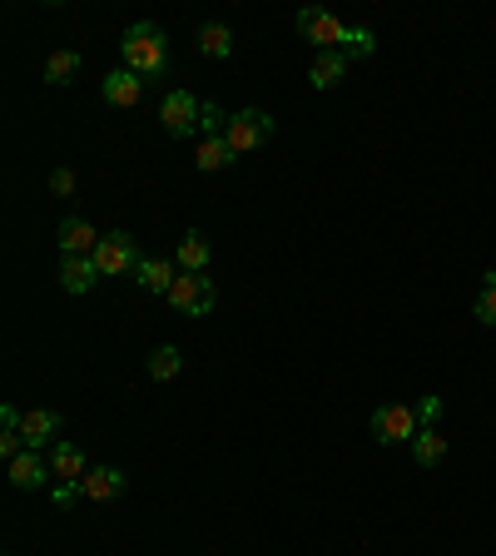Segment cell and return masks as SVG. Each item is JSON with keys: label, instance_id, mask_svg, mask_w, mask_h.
<instances>
[{"label": "cell", "instance_id": "cell-1", "mask_svg": "<svg viewBox=\"0 0 496 556\" xmlns=\"http://www.w3.org/2000/svg\"><path fill=\"white\" fill-rule=\"evenodd\" d=\"M120 55H124V70H134L139 80H159L169 70V40H164V30L154 20H134L124 30Z\"/></svg>", "mask_w": 496, "mask_h": 556}, {"label": "cell", "instance_id": "cell-2", "mask_svg": "<svg viewBox=\"0 0 496 556\" xmlns=\"http://www.w3.org/2000/svg\"><path fill=\"white\" fill-rule=\"evenodd\" d=\"M348 30L353 25H343L333 10H323V5H308V10H298V35L318 50V55H328V50H343L348 45Z\"/></svg>", "mask_w": 496, "mask_h": 556}, {"label": "cell", "instance_id": "cell-3", "mask_svg": "<svg viewBox=\"0 0 496 556\" xmlns=\"http://www.w3.org/2000/svg\"><path fill=\"white\" fill-rule=\"evenodd\" d=\"M214 303H219V288H214L209 274H179L174 288H169V308L184 313V318H204Z\"/></svg>", "mask_w": 496, "mask_h": 556}, {"label": "cell", "instance_id": "cell-4", "mask_svg": "<svg viewBox=\"0 0 496 556\" xmlns=\"http://www.w3.org/2000/svg\"><path fill=\"white\" fill-rule=\"evenodd\" d=\"M224 139H229L234 154H253V149H263V144L273 139V115L258 110V105H248V110H239V115L229 120Z\"/></svg>", "mask_w": 496, "mask_h": 556}, {"label": "cell", "instance_id": "cell-5", "mask_svg": "<svg viewBox=\"0 0 496 556\" xmlns=\"http://www.w3.org/2000/svg\"><path fill=\"white\" fill-rule=\"evenodd\" d=\"M90 259H95V269H100L105 278L134 274V269H139V244H134V234H124V229H110Z\"/></svg>", "mask_w": 496, "mask_h": 556}, {"label": "cell", "instance_id": "cell-6", "mask_svg": "<svg viewBox=\"0 0 496 556\" xmlns=\"http://www.w3.org/2000/svg\"><path fill=\"white\" fill-rule=\"evenodd\" d=\"M417 432H422V422H417V408H407V403H387V408L372 413V437H377L382 447L412 442Z\"/></svg>", "mask_w": 496, "mask_h": 556}, {"label": "cell", "instance_id": "cell-7", "mask_svg": "<svg viewBox=\"0 0 496 556\" xmlns=\"http://www.w3.org/2000/svg\"><path fill=\"white\" fill-rule=\"evenodd\" d=\"M199 115H204V100H194L189 90H169L164 105H159V120H164V130L174 139L199 135Z\"/></svg>", "mask_w": 496, "mask_h": 556}, {"label": "cell", "instance_id": "cell-8", "mask_svg": "<svg viewBox=\"0 0 496 556\" xmlns=\"http://www.w3.org/2000/svg\"><path fill=\"white\" fill-rule=\"evenodd\" d=\"M105 234H95V224L85 214H65L60 219V259H90L100 249Z\"/></svg>", "mask_w": 496, "mask_h": 556}, {"label": "cell", "instance_id": "cell-9", "mask_svg": "<svg viewBox=\"0 0 496 556\" xmlns=\"http://www.w3.org/2000/svg\"><path fill=\"white\" fill-rule=\"evenodd\" d=\"M5 467H10V487H20V492H35V487H45V482H50V462H45V457H35V447H25V452H20V457H10Z\"/></svg>", "mask_w": 496, "mask_h": 556}, {"label": "cell", "instance_id": "cell-10", "mask_svg": "<svg viewBox=\"0 0 496 556\" xmlns=\"http://www.w3.org/2000/svg\"><path fill=\"white\" fill-rule=\"evenodd\" d=\"M20 437H25V447H55L60 442V413L30 408V413L20 417Z\"/></svg>", "mask_w": 496, "mask_h": 556}, {"label": "cell", "instance_id": "cell-11", "mask_svg": "<svg viewBox=\"0 0 496 556\" xmlns=\"http://www.w3.org/2000/svg\"><path fill=\"white\" fill-rule=\"evenodd\" d=\"M120 492H124L120 467H90V472L80 477V497H85V502H115Z\"/></svg>", "mask_w": 496, "mask_h": 556}, {"label": "cell", "instance_id": "cell-12", "mask_svg": "<svg viewBox=\"0 0 496 556\" xmlns=\"http://www.w3.org/2000/svg\"><path fill=\"white\" fill-rule=\"evenodd\" d=\"M45 462H50V477H60V482H80V477L90 472L85 452H80L70 437H60V442L50 447V457H45Z\"/></svg>", "mask_w": 496, "mask_h": 556}, {"label": "cell", "instance_id": "cell-13", "mask_svg": "<svg viewBox=\"0 0 496 556\" xmlns=\"http://www.w3.org/2000/svg\"><path fill=\"white\" fill-rule=\"evenodd\" d=\"M209 259H214V249H209V239H204L199 229H189V234L179 239V249H174L179 274H209Z\"/></svg>", "mask_w": 496, "mask_h": 556}, {"label": "cell", "instance_id": "cell-14", "mask_svg": "<svg viewBox=\"0 0 496 556\" xmlns=\"http://www.w3.org/2000/svg\"><path fill=\"white\" fill-rule=\"evenodd\" d=\"M174 278H179V264H174V259H139V269H134V283H139L144 293H164V298H169Z\"/></svg>", "mask_w": 496, "mask_h": 556}, {"label": "cell", "instance_id": "cell-15", "mask_svg": "<svg viewBox=\"0 0 496 556\" xmlns=\"http://www.w3.org/2000/svg\"><path fill=\"white\" fill-rule=\"evenodd\" d=\"M105 100H110V105H120V110H134V105L144 100V80H139L134 70H115V75H105Z\"/></svg>", "mask_w": 496, "mask_h": 556}, {"label": "cell", "instance_id": "cell-16", "mask_svg": "<svg viewBox=\"0 0 496 556\" xmlns=\"http://www.w3.org/2000/svg\"><path fill=\"white\" fill-rule=\"evenodd\" d=\"M308 80H313V90H338V85L348 80V55H343V50L318 55V60H313V70H308Z\"/></svg>", "mask_w": 496, "mask_h": 556}, {"label": "cell", "instance_id": "cell-17", "mask_svg": "<svg viewBox=\"0 0 496 556\" xmlns=\"http://www.w3.org/2000/svg\"><path fill=\"white\" fill-rule=\"evenodd\" d=\"M100 278L105 274L95 269V259H60V288L65 293H90Z\"/></svg>", "mask_w": 496, "mask_h": 556}, {"label": "cell", "instance_id": "cell-18", "mask_svg": "<svg viewBox=\"0 0 496 556\" xmlns=\"http://www.w3.org/2000/svg\"><path fill=\"white\" fill-rule=\"evenodd\" d=\"M199 50H204L209 60H229V55H234V30H229L224 20L199 25Z\"/></svg>", "mask_w": 496, "mask_h": 556}, {"label": "cell", "instance_id": "cell-19", "mask_svg": "<svg viewBox=\"0 0 496 556\" xmlns=\"http://www.w3.org/2000/svg\"><path fill=\"white\" fill-rule=\"evenodd\" d=\"M407 447H412V462H417V467H437V462L447 457V437H442L437 427H422Z\"/></svg>", "mask_w": 496, "mask_h": 556}, {"label": "cell", "instance_id": "cell-20", "mask_svg": "<svg viewBox=\"0 0 496 556\" xmlns=\"http://www.w3.org/2000/svg\"><path fill=\"white\" fill-rule=\"evenodd\" d=\"M239 154L229 149V139L224 135H214V139H199V154H194V164L204 169V174H214V169H229Z\"/></svg>", "mask_w": 496, "mask_h": 556}, {"label": "cell", "instance_id": "cell-21", "mask_svg": "<svg viewBox=\"0 0 496 556\" xmlns=\"http://www.w3.org/2000/svg\"><path fill=\"white\" fill-rule=\"evenodd\" d=\"M144 368H149V378H154V383H169V378H179L184 353H179L174 343H164V348H154V353L144 358Z\"/></svg>", "mask_w": 496, "mask_h": 556}, {"label": "cell", "instance_id": "cell-22", "mask_svg": "<svg viewBox=\"0 0 496 556\" xmlns=\"http://www.w3.org/2000/svg\"><path fill=\"white\" fill-rule=\"evenodd\" d=\"M75 75H80V55L75 50H55L45 60V85H70Z\"/></svg>", "mask_w": 496, "mask_h": 556}, {"label": "cell", "instance_id": "cell-23", "mask_svg": "<svg viewBox=\"0 0 496 556\" xmlns=\"http://www.w3.org/2000/svg\"><path fill=\"white\" fill-rule=\"evenodd\" d=\"M472 313H477V323L496 328V269H492V274H482V288H477V303H472Z\"/></svg>", "mask_w": 496, "mask_h": 556}, {"label": "cell", "instance_id": "cell-24", "mask_svg": "<svg viewBox=\"0 0 496 556\" xmlns=\"http://www.w3.org/2000/svg\"><path fill=\"white\" fill-rule=\"evenodd\" d=\"M372 50H377V35H372L368 25H353V30H348V45H343V55H348V60H368Z\"/></svg>", "mask_w": 496, "mask_h": 556}, {"label": "cell", "instance_id": "cell-25", "mask_svg": "<svg viewBox=\"0 0 496 556\" xmlns=\"http://www.w3.org/2000/svg\"><path fill=\"white\" fill-rule=\"evenodd\" d=\"M229 120H234V115H224L219 105H204V115H199V135H204V139L224 135V130H229Z\"/></svg>", "mask_w": 496, "mask_h": 556}, {"label": "cell", "instance_id": "cell-26", "mask_svg": "<svg viewBox=\"0 0 496 556\" xmlns=\"http://www.w3.org/2000/svg\"><path fill=\"white\" fill-rule=\"evenodd\" d=\"M75 184H80V179H75V169H55V174H50V189H55L60 199H70V194H75Z\"/></svg>", "mask_w": 496, "mask_h": 556}, {"label": "cell", "instance_id": "cell-27", "mask_svg": "<svg viewBox=\"0 0 496 556\" xmlns=\"http://www.w3.org/2000/svg\"><path fill=\"white\" fill-rule=\"evenodd\" d=\"M437 417H442V398H432V393H427V398L417 403V422H422V427H432Z\"/></svg>", "mask_w": 496, "mask_h": 556}]
</instances>
